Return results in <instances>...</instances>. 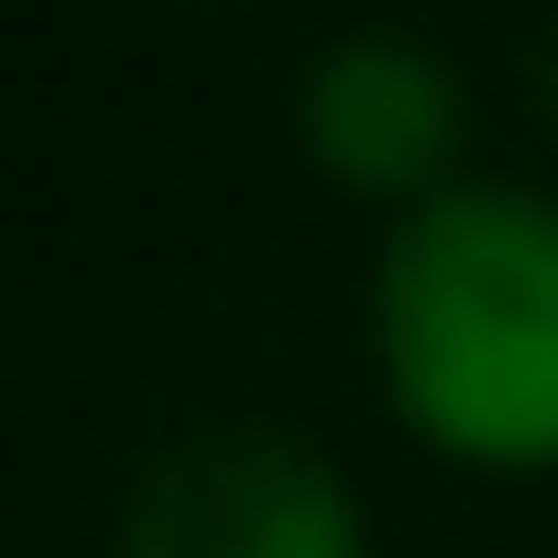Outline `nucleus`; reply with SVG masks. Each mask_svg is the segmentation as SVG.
Returning a JSON list of instances; mask_svg holds the SVG:
<instances>
[{
  "label": "nucleus",
  "mask_w": 558,
  "mask_h": 558,
  "mask_svg": "<svg viewBox=\"0 0 558 558\" xmlns=\"http://www.w3.org/2000/svg\"><path fill=\"white\" fill-rule=\"evenodd\" d=\"M380 368L428 440L558 463V203L428 191L380 250Z\"/></svg>",
  "instance_id": "f257e3e1"
},
{
  "label": "nucleus",
  "mask_w": 558,
  "mask_h": 558,
  "mask_svg": "<svg viewBox=\"0 0 558 558\" xmlns=\"http://www.w3.org/2000/svg\"><path fill=\"white\" fill-rule=\"evenodd\" d=\"M119 558H368L344 475L286 428H191L143 463Z\"/></svg>",
  "instance_id": "f03ea898"
},
{
  "label": "nucleus",
  "mask_w": 558,
  "mask_h": 558,
  "mask_svg": "<svg viewBox=\"0 0 558 558\" xmlns=\"http://www.w3.org/2000/svg\"><path fill=\"white\" fill-rule=\"evenodd\" d=\"M310 143L356 191H440L451 143H463V72L416 36H344L310 72Z\"/></svg>",
  "instance_id": "7ed1b4c3"
}]
</instances>
